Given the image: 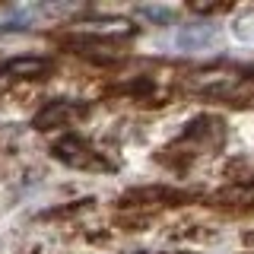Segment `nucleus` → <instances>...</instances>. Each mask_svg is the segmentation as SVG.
Wrapping results in <instances>:
<instances>
[{"mask_svg":"<svg viewBox=\"0 0 254 254\" xmlns=\"http://www.w3.org/2000/svg\"><path fill=\"white\" fill-rule=\"evenodd\" d=\"M86 115L83 102H70V99H58V102H48V105L32 118V127L35 130H51V127H64L67 121Z\"/></svg>","mask_w":254,"mask_h":254,"instance_id":"obj_2","label":"nucleus"},{"mask_svg":"<svg viewBox=\"0 0 254 254\" xmlns=\"http://www.w3.org/2000/svg\"><path fill=\"white\" fill-rule=\"evenodd\" d=\"M245 197H248V200H254V185H248V188H245Z\"/></svg>","mask_w":254,"mask_h":254,"instance_id":"obj_7","label":"nucleus"},{"mask_svg":"<svg viewBox=\"0 0 254 254\" xmlns=\"http://www.w3.org/2000/svg\"><path fill=\"white\" fill-rule=\"evenodd\" d=\"M213 38H216V29L213 26H197V29H185L178 35V45L185 48H200V45H210Z\"/></svg>","mask_w":254,"mask_h":254,"instance_id":"obj_5","label":"nucleus"},{"mask_svg":"<svg viewBox=\"0 0 254 254\" xmlns=\"http://www.w3.org/2000/svg\"><path fill=\"white\" fill-rule=\"evenodd\" d=\"M54 159H61L64 165H70V169H79V172H111L115 165L108 162L102 153H95L86 140L79 137H61L54 143Z\"/></svg>","mask_w":254,"mask_h":254,"instance_id":"obj_1","label":"nucleus"},{"mask_svg":"<svg viewBox=\"0 0 254 254\" xmlns=\"http://www.w3.org/2000/svg\"><path fill=\"white\" fill-rule=\"evenodd\" d=\"M51 70V61L48 58H10L0 64V79H35V76H45Z\"/></svg>","mask_w":254,"mask_h":254,"instance_id":"obj_3","label":"nucleus"},{"mask_svg":"<svg viewBox=\"0 0 254 254\" xmlns=\"http://www.w3.org/2000/svg\"><path fill=\"white\" fill-rule=\"evenodd\" d=\"M76 29L89 32V35H95V38H124V35H133V26L127 19H83Z\"/></svg>","mask_w":254,"mask_h":254,"instance_id":"obj_4","label":"nucleus"},{"mask_svg":"<svg viewBox=\"0 0 254 254\" xmlns=\"http://www.w3.org/2000/svg\"><path fill=\"white\" fill-rule=\"evenodd\" d=\"M232 35L245 45H254V13H245L232 22Z\"/></svg>","mask_w":254,"mask_h":254,"instance_id":"obj_6","label":"nucleus"},{"mask_svg":"<svg viewBox=\"0 0 254 254\" xmlns=\"http://www.w3.org/2000/svg\"><path fill=\"white\" fill-rule=\"evenodd\" d=\"M127 254H143V251H127Z\"/></svg>","mask_w":254,"mask_h":254,"instance_id":"obj_8","label":"nucleus"}]
</instances>
